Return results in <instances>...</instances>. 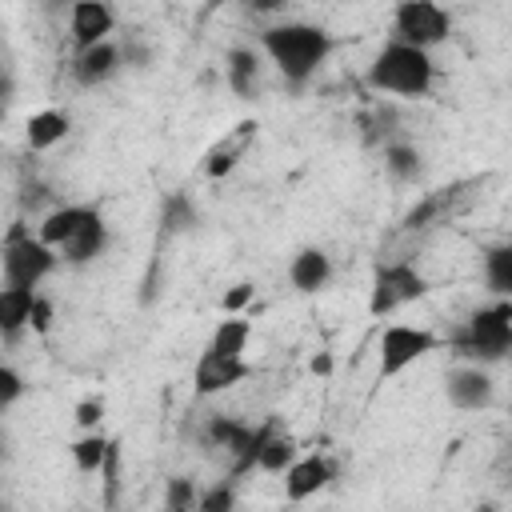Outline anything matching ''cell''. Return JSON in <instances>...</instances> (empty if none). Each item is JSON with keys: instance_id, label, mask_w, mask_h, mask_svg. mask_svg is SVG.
I'll return each mask as SVG.
<instances>
[{"instance_id": "1", "label": "cell", "mask_w": 512, "mask_h": 512, "mask_svg": "<svg viewBox=\"0 0 512 512\" xmlns=\"http://www.w3.org/2000/svg\"><path fill=\"white\" fill-rule=\"evenodd\" d=\"M260 48L292 88H304L332 56V36L320 24L288 20V24H268L260 32Z\"/></svg>"}, {"instance_id": "2", "label": "cell", "mask_w": 512, "mask_h": 512, "mask_svg": "<svg viewBox=\"0 0 512 512\" xmlns=\"http://www.w3.org/2000/svg\"><path fill=\"white\" fill-rule=\"evenodd\" d=\"M364 84L380 96H400V100H420L432 92L436 84V60L428 48H416V44H404V40H388L368 72H364Z\"/></svg>"}, {"instance_id": "3", "label": "cell", "mask_w": 512, "mask_h": 512, "mask_svg": "<svg viewBox=\"0 0 512 512\" xmlns=\"http://www.w3.org/2000/svg\"><path fill=\"white\" fill-rule=\"evenodd\" d=\"M452 352L472 360V364H496L512 352V300L496 296L492 304L476 308L456 332H452Z\"/></svg>"}, {"instance_id": "4", "label": "cell", "mask_w": 512, "mask_h": 512, "mask_svg": "<svg viewBox=\"0 0 512 512\" xmlns=\"http://www.w3.org/2000/svg\"><path fill=\"white\" fill-rule=\"evenodd\" d=\"M60 264V252L52 244L40 240V232H32L24 220H12L4 232V248H0V268H4V284H20V288H40Z\"/></svg>"}, {"instance_id": "5", "label": "cell", "mask_w": 512, "mask_h": 512, "mask_svg": "<svg viewBox=\"0 0 512 512\" xmlns=\"http://www.w3.org/2000/svg\"><path fill=\"white\" fill-rule=\"evenodd\" d=\"M428 296V280L412 260H380L372 268V288H368V316L384 320L400 312L404 304Z\"/></svg>"}, {"instance_id": "6", "label": "cell", "mask_w": 512, "mask_h": 512, "mask_svg": "<svg viewBox=\"0 0 512 512\" xmlns=\"http://www.w3.org/2000/svg\"><path fill=\"white\" fill-rule=\"evenodd\" d=\"M392 36L432 52L452 36V16L436 0H400L392 12Z\"/></svg>"}, {"instance_id": "7", "label": "cell", "mask_w": 512, "mask_h": 512, "mask_svg": "<svg viewBox=\"0 0 512 512\" xmlns=\"http://www.w3.org/2000/svg\"><path fill=\"white\" fill-rule=\"evenodd\" d=\"M436 348H440L436 332L412 328V324H388L380 332V380H396L404 368H412L416 360H424Z\"/></svg>"}, {"instance_id": "8", "label": "cell", "mask_w": 512, "mask_h": 512, "mask_svg": "<svg viewBox=\"0 0 512 512\" xmlns=\"http://www.w3.org/2000/svg\"><path fill=\"white\" fill-rule=\"evenodd\" d=\"M252 372H256V368H252L244 356H224V352H216V348H204V352L196 356V364H192V392H196L200 400H208V396H220V392L244 384Z\"/></svg>"}, {"instance_id": "9", "label": "cell", "mask_w": 512, "mask_h": 512, "mask_svg": "<svg viewBox=\"0 0 512 512\" xmlns=\"http://www.w3.org/2000/svg\"><path fill=\"white\" fill-rule=\"evenodd\" d=\"M444 396H448V404L452 408H460V412H480V408H488L492 400H496V384H492V376H488V368L484 364H456V368H448V376H444Z\"/></svg>"}, {"instance_id": "10", "label": "cell", "mask_w": 512, "mask_h": 512, "mask_svg": "<svg viewBox=\"0 0 512 512\" xmlns=\"http://www.w3.org/2000/svg\"><path fill=\"white\" fill-rule=\"evenodd\" d=\"M104 248H108V224H104V216H100V208H84V216L76 220V228L60 240V260L64 264H72V268H84V264H92V260H100L104 256Z\"/></svg>"}, {"instance_id": "11", "label": "cell", "mask_w": 512, "mask_h": 512, "mask_svg": "<svg viewBox=\"0 0 512 512\" xmlns=\"http://www.w3.org/2000/svg\"><path fill=\"white\" fill-rule=\"evenodd\" d=\"M112 28H116V12L108 8V0H76L68 12V32H72L76 52L108 40Z\"/></svg>"}, {"instance_id": "12", "label": "cell", "mask_w": 512, "mask_h": 512, "mask_svg": "<svg viewBox=\"0 0 512 512\" xmlns=\"http://www.w3.org/2000/svg\"><path fill=\"white\" fill-rule=\"evenodd\" d=\"M120 68H124V52H120V44H112V40H100V44H92V48H84V52L72 56V80H76L80 88H100V84H108Z\"/></svg>"}, {"instance_id": "13", "label": "cell", "mask_w": 512, "mask_h": 512, "mask_svg": "<svg viewBox=\"0 0 512 512\" xmlns=\"http://www.w3.org/2000/svg\"><path fill=\"white\" fill-rule=\"evenodd\" d=\"M332 480H336V460H328V456H296L288 464V472H284V496L292 504H300V500L316 496L320 488H328Z\"/></svg>"}, {"instance_id": "14", "label": "cell", "mask_w": 512, "mask_h": 512, "mask_svg": "<svg viewBox=\"0 0 512 512\" xmlns=\"http://www.w3.org/2000/svg\"><path fill=\"white\" fill-rule=\"evenodd\" d=\"M252 140H256V120H240L228 136H220V140L208 148V156H204V176H212V180L228 176V172L244 160V152L252 148Z\"/></svg>"}, {"instance_id": "15", "label": "cell", "mask_w": 512, "mask_h": 512, "mask_svg": "<svg viewBox=\"0 0 512 512\" xmlns=\"http://www.w3.org/2000/svg\"><path fill=\"white\" fill-rule=\"evenodd\" d=\"M288 280H292V288L304 292V296L328 288V280H332V256H328L324 248H316V244L300 248V252L288 260Z\"/></svg>"}, {"instance_id": "16", "label": "cell", "mask_w": 512, "mask_h": 512, "mask_svg": "<svg viewBox=\"0 0 512 512\" xmlns=\"http://www.w3.org/2000/svg\"><path fill=\"white\" fill-rule=\"evenodd\" d=\"M468 184H476V180H460V184H452V188H436V192H428V196L404 216V232H420V228H428V224L452 216V212L464 204V188H468Z\"/></svg>"}, {"instance_id": "17", "label": "cell", "mask_w": 512, "mask_h": 512, "mask_svg": "<svg viewBox=\"0 0 512 512\" xmlns=\"http://www.w3.org/2000/svg\"><path fill=\"white\" fill-rule=\"evenodd\" d=\"M32 304H36V288H20V284H4L0 288V336L8 344L24 328H32Z\"/></svg>"}, {"instance_id": "18", "label": "cell", "mask_w": 512, "mask_h": 512, "mask_svg": "<svg viewBox=\"0 0 512 512\" xmlns=\"http://www.w3.org/2000/svg\"><path fill=\"white\" fill-rule=\"evenodd\" d=\"M292 460H296V436H292V432H284L276 416H268V420H264V440H260V460H256V472L284 476Z\"/></svg>"}, {"instance_id": "19", "label": "cell", "mask_w": 512, "mask_h": 512, "mask_svg": "<svg viewBox=\"0 0 512 512\" xmlns=\"http://www.w3.org/2000/svg\"><path fill=\"white\" fill-rule=\"evenodd\" d=\"M224 84L240 100H256V92H260V56L252 48H232L224 56Z\"/></svg>"}, {"instance_id": "20", "label": "cell", "mask_w": 512, "mask_h": 512, "mask_svg": "<svg viewBox=\"0 0 512 512\" xmlns=\"http://www.w3.org/2000/svg\"><path fill=\"white\" fill-rule=\"evenodd\" d=\"M68 128H72L68 112H60V108H40V112H32L28 124H24V144H28L32 152H48V148H56V144L68 136Z\"/></svg>"}, {"instance_id": "21", "label": "cell", "mask_w": 512, "mask_h": 512, "mask_svg": "<svg viewBox=\"0 0 512 512\" xmlns=\"http://www.w3.org/2000/svg\"><path fill=\"white\" fill-rule=\"evenodd\" d=\"M480 272H484V288H488L492 296L512 300V240H500V244L484 248Z\"/></svg>"}, {"instance_id": "22", "label": "cell", "mask_w": 512, "mask_h": 512, "mask_svg": "<svg viewBox=\"0 0 512 512\" xmlns=\"http://www.w3.org/2000/svg\"><path fill=\"white\" fill-rule=\"evenodd\" d=\"M200 224V212L192 204V196L184 192H168L164 204H160V240H172V236H184Z\"/></svg>"}, {"instance_id": "23", "label": "cell", "mask_w": 512, "mask_h": 512, "mask_svg": "<svg viewBox=\"0 0 512 512\" xmlns=\"http://www.w3.org/2000/svg\"><path fill=\"white\" fill-rule=\"evenodd\" d=\"M384 172H388L396 184H412V180H420V172H424V156H420V148L408 144V140H388V144H384Z\"/></svg>"}, {"instance_id": "24", "label": "cell", "mask_w": 512, "mask_h": 512, "mask_svg": "<svg viewBox=\"0 0 512 512\" xmlns=\"http://www.w3.org/2000/svg\"><path fill=\"white\" fill-rule=\"evenodd\" d=\"M248 340H252V324L240 316V312H224V320L216 324L208 348L224 352V356H244L248 352Z\"/></svg>"}, {"instance_id": "25", "label": "cell", "mask_w": 512, "mask_h": 512, "mask_svg": "<svg viewBox=\"0 0 512 512\" xmlns=\"http://www.w3.org/2000/svg\"><path fill=\"white\" fill-rule=\"evenodd\" d=\"M108 444H112V436H104L100 428H92V432H84L80 440H72V464H76V472H84V476H100V464H104V456H108Z\"/></svg>"}, {"instance_id": "26", "label": "cell", "mask_w": 512, "mask_h": 512, "mask_svg": "<svg viewBox=\"0 0 512 512\" xmlns=\"http://www.w3.org/2000/svg\"><path fill=\"white\" fill-rule=\"evenodd\" d=\"M396 124V116H392V108H376V112H368L364 120H360V136H364V144H388L392 140V128Z\"/></svg>"}, {"instance_id": "27", "label": "cell", "mask_w": 512, "mask_h": 512, "mask_svg": "<svg viewBox=\"0 0 512 512\" xmlns=\"http://www.w3.org/2000/svg\"><path fill=\"white\" fill-rule=\"evenodd\" d=\"M196 504H200L196 484H192L188 476H172L168 488H164V508H168V512H192Z\"/></svg>"}, {"instance_id": "28", "label": "cell", "mask_w": 512, "mask_h": 512, "mask_svg": "<svg viewBox=\"0 0 512 512\" xmlns=\"http://www.w3.org/2000/svg\"><path fill=\"white\" fill-rule=\"evenodd\" d=\"M196 508L200 512H228V508H236V480H220L216 488L200 492V504Z\"/></svg>"}, {"instance_id": "29", "label": "cell", "mask_w": 512, "mask_h": 512, "mask_svg": "<svg viewBox=\"0 0 512 512\" xmlns=\"http://www.w3.org/2000/svg\"><path fill=\"white\" fill-rule=\"evenodd\" d=\"M120 52H124V64L128 68H136V72H144L148 64H152V44L140 36V32H132V36H124V44H120Z\"/></svg>"}, {"instance_id": "30", "label": "cell", "mask_w": 512, "mask_h": 512, "mask_svg": "<svg viewBox=\"0 0 512 512\" xmlns=\"http://www.w3.org/2000/svg\"><path fill=\"white\" fill-rule=\"evenodd\" d=\"M100 476H104V504L112 508L116 504V480H120V440H112L108 444V456H104V464H100Z\"/></svg>"}, {"instance_id": "31", "label": "cell", "mask_w": 512, "mask_h": 512, "mask_svg": "<svg viewBox=\"0 0 512 512\" xmlns=\"http://www.w3.org/2000/svg\"><path fill=\"white\" fill-rule=\"evenodd\" d=\"M20 392H24V376H20L12 364H4V368H0V408L8 412V408L20 400Z\"/></svg>"}, {"instance_id": "32", "label": "cell", "mask_w": 512, "mask_h": 512, "mask_svg": "<svg viewBox=\"0 0 512 512\" xmlns=\"http://www.w3.org/2000/svg\"><path fill=\"white\" fill-rule=\"evenodd\" d=\"M52 320H56V304H52L44 292H36V304H32V332H36V336H48V332H52Z\"/></svg>"}, {"instance_id": "33", "label": "cell", "mask_w": 512, "mask_h": 512, "mask_svg": "<svg viewBox=\"0 0 512 512\" xmlns=\"http://www.w3.org/2000/svg\"><path fill=\"white\" fill-rule=\"evenodd\" d=\"M100 420H104V400H100V396H88V400L76 404V424H80L84 432L100 428Z\"/></svg>"}, {"instance_id": "34", "label": "cell", "mask_w": 512, "mask_h": 512, "mask_svg": "<svg viewBox=\"0 0 512 512\" xmlns=\"http://www.w3.org/2000/svg\"><path fill=\"white\" fill-rule=\"evenodd\" d=\"M252 296H256V288H252V284H232V288L224 292L220 308H224V312H244V308L252 304Z\"/></svg>"}, {"instance_id": "35", "label": "cell", "mask_w": 512, "mask_h": 512, "mask_svg": "<svg viewBox=\"0 0 512 512\" xmlns=\"http://www.w3.org/2000/svg\"><path fill=\"white\" fill-rule=\"evenodd\" d=\"M248 16H272V12H284L288 0H244Z\"/></svg>"}, {"instance_id": "36", "label": "cell", "mask_w": 512, "mask_h": 512, "mask_svg": "<svg viewBox=\"0 0 512 512\" xmlns=\"http://www.w3.org/2000/svg\"><path fill=\"white\" fill-rule=\"evenodd\" d=\"M44 196H48V188H44L40 180H32V184H24V196H20V204H24V208H36Z\"/></svg>"}, {"instance_id": "37", "label": "cell", "mask_w": 512, "mask_h": 512, "mask_svg": "<svg viewBox=\"0 0 512 512\" xmlns=\"http://www.w3.org/2000/svg\"><path fill=\"white\" fill-rule=\"evenodd\" d=\"M308 368H312L316 376H328V372H332V356H328V352H320V356H312V364H308Z\"/></svg>"}]
</instances>
